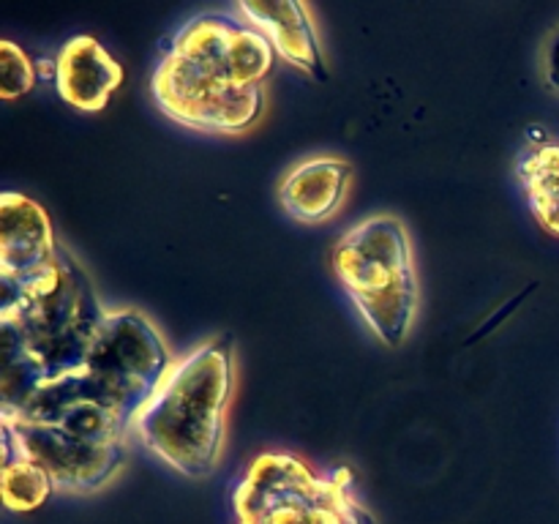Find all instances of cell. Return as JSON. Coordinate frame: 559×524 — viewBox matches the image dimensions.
<instances>
[{
	"label": "cell",
	"instance_id": "6da1fadb",
	"mask_svg": "<svg viewBox=\"0 0 559 524\" xmlns=\"http://www.w3.org/2000/svg\"><path fill=\"white\" fill-rule=\"evenodd\" d=\"M0 413H5L38 388L85 369L109 309L63 243L47 267L16 282H0Z\"/></svg>",
	"mask_w": 559,
	"mask_h": 524
},
{
	"label": "cell",
	"instance_id": "7a4b0ae2",
	"mask_svg": "<svg viewBox=\"0 0 559 524\" xmlns=\"http://www.w3.org/2000/svg\"><path fill=\"white\" fill-rule=\"evenodd\" d=\"M271 41L243 16L200 14L173 33L153 71L158 109L175 123L238 134L262 112V82L273 69Z\"/></svg>",
	"mask_w": 559,
	"mask_h": 524
},
{
	"label": "cell",
	"instance_id": "3957f363",
	"mask_svg": "<svg viewBox=\"0 0 559 524\" xmlns=\"http://www.w3.org/2000/svg\"><path fill=\"white\" fill-rule=\"evenodd\" d=\"M233 391V338L218 336L175 360L136 415L134 434L186 478H207L218 467Z\"/></svg>",
	"mask_w": 559,
	"mask_h": 524
},
{
	"label": "cell",
	"instance_id": "277c9868",
	"mask_svg": "<svg viewBox=\"0 0 559 524\" xmlns=\"http://www.w3.org/2000/svg\"><path fill=\"white\" fill-rule=\"evenodd\" d=\"M331 265L385 347H402L418 309V276L402 218L369 216L336 240Z\"/></svg>",
	"mask_w": 559,
	"mask_h": 524
},
{
	"label": "cell",
	"instance_id": "5b68a950",
	"mask_svg": "<svg viewBox=\"0 0 559 524\" xmlns=\"http://www.w3.org/2000/svg\"><path fill=\"white\" fill-rule=\"evenodd\" d=\"M353 484L347 467L317 473L295 453H260L235 489V524H377Z\"/></svg>",
	"mask_w": 559,
	"mask_h": 524
},
{
	"label": "cell",
	"instance_id": "8992f818",
	"mask_svg": "<svg viewBox=\"0 0 559 524\" xmlns=\"http://www.w3.org/2000/svg\"><path fill=\"white\" fill-rule=\"evenodd\" d=\"M58 254L52 224L36 200L16 191L0 196V282L41 271Z\"/></svg>",
	"mask_w": 559,
	"mask_h": 524
},
{
	"label": "cell",
	"instance_id": "52a82bcc",
	"mask_svg": "<svg viewBox=\"0 0 559 524\" xmlns=\"http://www.w3.org/2000/svg\"><path fill=\"white\" fill-rule=\"evenodd\" d=\"M235 11L271 41L278 58L314 76L317 82H328L320 36H317L311 11L304 3H295V0H276V3L254 0V3H249V0H243V3L235 5Z\"/></svg>",
	"mask_w": 559,
	"mask_h": 524
},
{
	"label": "cell",
	"instance_id": "ba28073f",
	"mask_svg": "<svg viewBox=\"0 0 559 524\" xmlns=\"http://www.w3.org/2000/svg\"><path fill=\"white\" fill-rule=\"evenodd\" d=\"M123 82V66L93 36H74L55 60L60 98L80 112H98Z\"/></svg>",
	"mask_w": 559,
	"mask_h": 524
},
{
	"label": "cell",
	"instance_id": "9c48e42d",
	"mask_svg": "<svg viewBox=\"0 0 559 524\" xmlns=\"http://www.w3.org/2000/svg\"><path fill=\"white\" fill-rule=\"evenodd\" d=\"M349 178H353V167L344 158H309L298 164L278 186V202L295 222H325L342 207Z\"/></svg>",
	"mask_w": 559,
	"mask_h": 524
},
{
	"label": "cell",
	"instance_id": "30bf717a",
	"mask_svg": "<svg viewBox=\"0 0 559 524\" xmlns=\"http://www.w3.org/2000/svg\"><path fill=\"white\" fill-rule=\"evenodd\" d=\"M530 211L546 233L559 235V145H540L519 164Z\"/></svg>",
	"mask_w": 559,
	"mask_h": 524
},
{
	"label": "cell",
	"instance_id": "8fae6325",
	"mask_svg": "<svg viewBox=\"0 0 559 524\" xmlns=\"http://www.w3.org/2000/svg\"><path fill=\"white\" fill-rule=\"evenodd\" d=\"M55 491L47 469L3 445V502L11 511H33Z\"/></svg>",
	"mask_w": 559,
	"mask_h": 524
},
{
	"label": "cell",
	"instance_id": "7c38bea8",
	"mask_svg": "<svg viewBox=\"0 0 559 524\" xmlns=\"http://www.w3.org/2000/svg\"><path fill=\"white\" fill-rule=\"evenodd\" d=\"M33 85H36V69L31 58L9 38L0 41V96L11 102L31 93Z\"/></svg>",
	"mask_w": 559,
	"mask_h": 524
},
{
	"label": "cell",
	"instance_id": "4fadbf2b",
	"mask_svg": "<svg viewBox=\"0 0 559 524\" xmlns=\"http://www.w3.org/2000/svg\"><path fill=\"white\" fill-rule=\"evenodd\" d=\"M546 82L559 93V31H555L546 47Z\"/></svg>",
	"mask_w": 559,
	"mask_h": 524
}]
</instances>
